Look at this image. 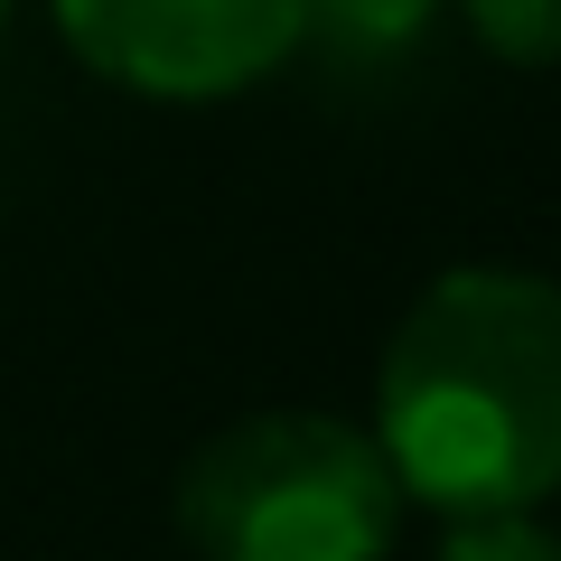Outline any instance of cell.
Here are the masks:
<instances>
[{"instance_id":"7","label":"cell","mask_w":561,"mask_h":561,"mask_svg":"<svg viewBox=\"0 0 561 561\" xmlns=\"http://www.w3.org/2000/svg\"><path fill=\"white\" fill-rule=\"evenodd\" d=\"M0 28H10V0H0Z\"/></svg>"},{"instance_id":"2","label":"cell","mask_w":561,"mask_h":561,"mask_svg":"<svg viewBox=\"0 0 561 561\" xmlns=\"http://www.w3.org/2000/svg\"><path fill=\"white\" fill-rule=\"evenodd\" d=\"M179 534L197 561H383L402 486L337 412H243L179 468Z\"/></svg>"},{"instance_id":"4","label":"cell","mask_w":561,"mask_h":561,"mask_svg":"<svg viewBox=\"0 0 561 561\" xmlns=\"http://www.w3.org/2000/svg\"><path fill=\"white\" fill-rule=\"evenodd\" d=\"M449 0H309V38L346 47V57H402Z\"/></svg>"},{"instance_id":"1","label":"cell","mask_w":561,"mask_h":561,"mask_svg":"<svg viewBox=\"0 0 561 561\" xmlns=\"http://www.w3.org/2000/svg\"><path fill=\"white\" fill-rule=\"evenodd\" d=\"M375 449L402 505L534 515L561 496V280L459 262L393 319L375 365Z\"/></svg>"},{"instance_id":"3","label":"cell","mask_w":561,"mask_h":561,"mask_svg":"<svg viewBox=\"0 0 561 561\" xmlns=\"http://www.w3.org/2000/svg\"><path fill=\"white\" fill-rule=\"evenodd\" d=\"M57 38L140 103H225L300 57L309 0H47Z\"/></svg>"},{"instance_id":"6","label":"cell","mask_w":561,"mask_h":561,"mask_svg":"<svg viewBox=\"0 0 561 561\" xmlns=\"http://www.w3.org/2000/svg\"><path fill=\"white\" fill-rule=\"evenodd\" d=\"M431 561H561V534L542 515H468L440 534Z\"/></svg>"},{"instance_id":"5","label":"cell","mask_w":561,"mask_h":561,"mask_svg":"<svg viewBox=\"0 0 561 561\" xmlns=\"http://www.w3.org/2000/svg\"><path fill=\"white\" fill-rule=\"evenodd\" d=\"M459 20L505 66H561V0H459Z\"/></svg>"}]
</instances>
